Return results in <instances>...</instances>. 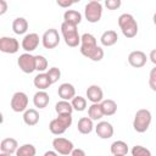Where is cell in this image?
I'll return each instance as SVG.
<instances>
[{"label": "cell", "instance_id": "cell-1", "mask_svg": "<svg viewBox=\"0 0 156 156\" xmlns=\"http://www.w3.org/2000/svg\"><path fill=\"white\" fill-rule=\"evenodd\" d=\"M118 26L122 30V34L126 38H134L138 34V23L133 15L122 13L118 17Z\"/></svg>", "mask_w": 156, "mask_h": 156}, {"label": "cell", "instance_id": "cell-2", "mask_svg": "<svg viewBox=\"0 0 156 156\" xmlns=\"http://www.w3.org/2000/svg\"><path fill=\"white\" fill-rule=\"evenodd\" d=\"M152 121L151 112L147 108H140L135 112L134 119H133V128L138 133H145Z\"/></svg>", "mask_w": 156, "mask_h": 156}, {"label": "cell", "instance_id": "cell-3", "mask_svg": "<svg viewBox=\"0 0 156 156\" xmlns=\"http://www.w3.org/2000/svg\"><path fill=\"white\" fill-rule=\"evenodd\" d=\"M61 34L63 37V40H65L66 45H68L69 48H76L80 44V35L78 33L77 26L69 24L67 22H62Z\"/></svg>", "mask_w": 156, "mask_h": 156}, {"label": "cell", "instance_id": "cell-4", "mask_svg": "<svg viewBox=\"0 0 156 156\" xmlns=\"http://www.w3.org/2000/svg\"><path fill=\"white\" fill-rule=\"evenodd\" d=\"M72 122H73L72 115H57L56 118L50 121L49 129H50V132L52 134L61 135L67 130V128L71 127Z\"/></svg>", "mask_w": 156, "mask_h": 156}, {"label": "cell", "instance_id": "cell-5", "mask_svg": "<svg viewBox=\"0 0 156 156\" xmlns=\"http://www.w3.org/2000/svg\"><path fill=\"white\" fill-rule=\"evenodd\" d=\"M84 16L85 20L90 23H96L101 20L102 16V5L100 1L91 0L84 7Z\"/></svg>", "mask_w": 156, "mask_h": 156}, {"label": "cell", "instance_id": "cell-6", "mask_svg": "<svg viewBox=\"0 0 156 156\" xmlns=\"http://www.w3.org/2000/svg\"><path fill=\"white\" fill-rule=\"evenodd\" d=\"M17 65L22 72L30 74L35 71V56L29 52H24L17 58Z\"/></svg>", "mask_w": 156, "mask_h": 156}, {"label": "cell", "instance_id": "cell-7", "mask_svg": "<svg viewBox=\"0 0 156 156\" xmlns=\"http://www.w3.org/2000/svg\"><path fill=\"white\" fill-rule=\"evenodd\" d=\"M10 106L12 108V111L15 112H24L26 110H28V96L26 93L23 91H16L12 98H11V102Z\"/></svg>", "mask_w": 156, "mask_h": 156}, {"label": "cell", "instance_id": "cell-8", "mask_svg": "<svg viewBox=\"0 0 156 156\" xmlns=\"http://www.w3.org/2000/svg\"><path fill=\"white\" fill-rule=\"evenodd\" d=\"M52 147L57 154L66 156V155L72 154V151L74 149V145L71 140H68L66 138H62V136H57L52 140Z\"/></svg>", "mask_w": 156, "mask_h": 156}, {"label": "cell", "instance_id": "cell-9", "mask_svg": "<svg viewBox=\"0 0 156 156\" xmlns=\"http://www.w3.org/2000/svg\"><path fill=\"white\" fill-rule=\"evenodd\" d=\"M58 43H60V34L57 29L50 28L44 32L41 37V44L45 49H54L58 45Z\"/></svg>", "mask_w": 156, "mask_h": 156}, {"label": "cell", "instance_id": "cell-10", "mask_svg": "<svg viewBox=\"0 0 156 156\" xmlns=\"http://www.w3.org/2000/svg\"><path fill=\"white\" fill-rule=\"evenodd\" d=\"M80 54L83 56H85L87 58L99 62L104 58V49L99 45H94V46H80Z\"/></svg>", "mask_w": 156, "mask_h": 156}, {"label": "cell", "instance_id": "cell-11", "mask_svg": "<svg viewBox=\"0 0 156 156\" xmlns=\"http://www.w3.org/2000/svg\"><path fill=\"white\" fill-rule=\"evenodd\" d=\"M18 50H20V43L16 38L12 37L0 38V51L5 54H16Z\"/></svg>", "mask_w": 156, "mask_h": 156}, {"label": "cell", "instance_id": "cell-12", "mask_svg": "<svg viewBox=\"0 0 156 156\" xmlns=\"http://www.w3.org/2000/svg\"><path fill=\"white\" fill-rule=\"evenodd\" d=\"M39 41H40V38L37 33H28L23 37L22 39V43H21V46L22 49L26 51V52H32L34 51L38 45H39Z\"/></svg>", "mask_w": 156, "mask_h": 156}, {"label": "cell", "instance_id": "cell-13", "mask_svg": "<svg viewBox=\"0 0 156 156\" xmlns=\"http://www.w3.org/2000/svg\"><path fill=\"white\" fill-rule=\"evenodd\" d=\"M146 54L140 50H134L128 55V63L134 68H140L146 65Z\"/></svg>", "mask_w": 156, "mask_h": 156}, {"label": "cell", "instance_id": "cell-14", "mask_svg": "<svg viewBox=\"0 0 156 156\" xmlns=\"http://www.w3.org/2000/svg\"><path fill=\"white\" fill-rule=\"evenodd\" d=\"M95 132H96V134H98L99 138H101V139H110L113 135V132L115 130H113V127H112V124L110 122L101 121V122H99L96 124Z\"/></svg>", "mask_w": 156, "mask_h": 156}, {"label": "cell", "instance_id": "cell-15", "mask_svg": "<svg viewBox=\"0 0 156 156\" xmlns=\"http://www.w3.org/2000/svg\"><path fill=\"white\" fill-rule=\"evenodd\" d=\"M87 98L91 104H100L104 100V91L99 85L93 84L87 89Z\"/></svg>", "mask_w": 156, "mask_h": 156}, {"label": "cell", "instance_id": "cell-16", "mask_svg": "<svg viewBox=\"0 0 156 156\" xmlns=\"http://www.w3.org/2000/svg\"><path fill=\"white\" fill-rule=\"evenodd\" d=\"M57 94L62 100L68 101L76 96V88L71 83H62L57 89Z\"/></svg>", "mask_w": 156, "mask_h": 156}, {"label": "cell", "instance_id": "cell-17", "mask_svg": "<svg viewBox=\"0 0 156 156\" xmlns=\"http://www.w3.org/2000/svg\"><path fill=\"white\" fill-rule=\"evenodd\" d=\"M18 143L15 138H5L1 140L0 143V150L1 152H6V154H16L17 149H18Z\"/></svg>", "mask_w": 156, "mask_h": 156}, {"label": "cell", "instance_id": "cell-18", "mask_svg": "<svg viewBox=\"0 0 156 156\" xmlns=\"http://www.w3.org/2000/svg\"><path fill=\"white\" fill-rule=\"evenodd\" d=\"M50 96L45 90H38L33 96V104L38 108H45L49 105Z\"/></svg>", "mask_w": 156, "mask_h": 156}, {"label": "cell", "instance_id": "cell-19", "mask_svg": "<svg viewBox=\"0 0 156 156\" xmlns=\"http://www.w3.org/2000/svg\"><path fill=\"white\" fill-rule=\"evenodd\" d=\"M34 87L38 88V90H46L52 83L46 73H38L33 79Z\"/></svg>", "mask_w": 156, "mask_h": 156}, {"label": "cell", "instance_id": "cell-20", "mask_svg": "<svg viewBox=\"0 0 156 156\" xmlns=\"http://www.w3.org/2000/svg\"><path fill=\"white\" fill-rule=\"evenodd\" d=\"M63 22H67L73 26H78L82 22V15L77 10H66L63 13Z\"/></svg>", "mask_w": 156, "mask_h": 156}, {"label": "cell", "instance_id": "cell-21", "mask_svg": "<svg viewBox=\"0 0 156 156\" xmlns=\"http://www.w3.org/2000/svg\"><path fill=\"white\" fill-rule=\"evenodd\" d=\"M117 40H118V35L112 29L105 30L100 37V41H101V44L104 46H112V45H115L117 43Z\"/></svg>", "mask_w": 156, "mask_h": 156}, {"label": "cell", "instance_id": "cell-22", "mask_svg": "<svg viewBox=\"0 0 156 156\" xmlns=\"http://www.w3.org/2000/svg\"><path fill=\"white\" fill-rule=\"evenodd\" d=\"M12 30L21 35V34H24L27 30H28V21L24 18V17H17L13 20L12 22Z\"/></svg>", "mask_w": 156, "mask_h": 156}, {"label": "cell", "instance_id": "cell-23", "mask_svg": "<svg viewBox=\"0 0 156 156\" xmlns=\"http://www.w3.org/2000/svg\"><path fill=\"white\" fill-rule=\"evenodd\" d=\"M23 121L27 126L33 127L39 122V112L35 108H28L23 113Z\"/></svg>", "mask_w": 156, "mask_h": 156}, {"label": "cell", "instance_id": "cell-24", "mask_svg": "<svg viewBox=\"0 0 156 156\" xmlns=\"http://www.w3.org/2000/svg\"><path fill=\"white\" fill-rule=\"evenodd\" d=\"M77 129L80 134H89L93 132L94 129V124H93V119H90L89 117H82L78 121L77 124Z\"/></svg>", "mask_w": 156, "mask_h": 156}, {"label": "cell", "instance_id": "cell-25", "mask_svg": "<svg viewBox=\"0 0 156 156\" xmlns=\"http://www.w3.org/2000/svg\"><path fill=\"white\" fill-rule=\"evenodd\" d=\"M111 154L112 155H122L126 156L128 154V145L123 140H116L111 144Z\"/></svg>", "mask_w": 156, "mask_h": 156}, {"label": "cell", "instance_id": "cell-26", "mask_svg": "<svg viewBox=\"0 0 156 156\" xmlns=\"http://www.w3.org/2000/svg\"><path fill=\"white\" fill-rule=\"evenodd\" d=\"M88 116L93 121H99L104 117V111L101 107V104H91L88 107Z\"/></svg>", "mask_w": 156, "mask_h": 156}, {"label": "cell", "instance_id": "cell-27", "mask_svg": "<svg viewBox=\"0 0 156 156\" xmlns=\"http://www.w3.org/2000/svg\"><path fill=\"white\" fill-rule=\"evenodd\" d=\"M100 104H101V107H102V111H104V116H112V115L116 113L117 104H116L115 100L106 99V100H102Z\"/></svg>", "mask_w": 156, "mask_h": 156}, {"label": "cell", "instance_id": "cell-28", "mask_svg": "<svg viewBox=\"0 0 156 156\" xmlns=\"http://www.w3.org/2000/svg\"><path fill=\"white\" fill-rule=\"evenodd\" d=\"M55 111H56L57 115H72L73 107H72V104H71L69 101L61 100V101L56 102V105H55Z\"/></svg>", "mask_w": 156, "mask_h": 156}, {"label": "cell", "instance_id": "cell-29", "mask_svg": "<svg viewBox=\"0 0 156 156\" xmlns=\"http://www.w3.org/2000/svg\"><path fill=\"white\" fill-rule=\"evenodd\" d=\"M35 154L37 149L33 144H23L16 151V156H35Z\"/></svg>", "mask_w": 156, "mask_h": 156}, {"label": "cell", "instance_id": "cell-30", "mask_svg": "<svg viewBox=\"0 0 156 156\" xmlns=\"http://www.w3.org/2000/svg\"><path fill=\"white\" fill-rule=\"evenodd\" d=\"M71 104H72L73 110L79 111V112H82V111H84L87 108V99L83 98V96H80V95H76L71 100Z\"/></svg>", "mask_w": 156, "mask_h": 156}, {"label": "cell", "instance_id": "cell-31", "mask_svg": "<svg viewBox=\"0 0 156 156\" xmlns=\"http://www.w3.org/2000/svg\"><path fill=\"white\" fill-rule=\"evenodd\" d=\"M48 69V60L43 55H35V71L39 73H44Z\"/></svg>", "mask_w": 156, "mask_h": 156}, {"label": "cell", "instance_id": "cell-32", "mask_svg": "<svg viewBox=\"0 0 156 156\" xmlns=\"http://www.w3.org/2000/svg\"><path fill=\"white\" fill-rule=\"evenodd\" d=\"M98 45L96 38L90 33H84L80 35V46H94Z\"/></svg>", "mask_w": 156, "mask_h": 156}, {"label": "cell", "instance_id": "cell-33", "mask_svg": "<svg viewBox=\"0 0 156 156\" xmlns=\"http://www.w3.org/2000/svg\"><path fill=\"white\" fill-rule=\"evenodd\" d=\"M132 156H151V151L141 145H135L132 149Z\"/></svg>", "mask_w": 156, "mask_h": 156}, {"label": "cell", "instance_id": "cell-34", "mask_svg": "<svg viewBox=\"0 0 156 156\" xmlns=\"http://www.w3.org/2000/svg\"><path fill=\"white\" fill-rule=\"evenodd\" d=\"M46 74H48V77L50 78V80H51L52 84L56 83V82L61 78V71H60V68H57V67H51V68H49L48 72H46Z\"/></svg>", "mask_w": 156, "mask_h": 156}, {"label": "cell", "instance_id": "cell-35", "mask_svg": "<svg viewBox=\"0 0 156 156\" xmlns=\"http://www.w3.org/2000/svg\"><path fill=\"white\" fill-rule=\"evenodd\" d=\"M149 85L151 88V90L156 91V66L154 68H151L150 74H149Z\"/></svg>", "mask_w": 156, "mask_h": 156}, {"label": "cell", "instance_id": "cell-36", "mask_svg": "<svg viewBox=\"0 0 156 156\" xmlns=\"http://www.w3.org/2000/svg\"><path fill=\"white\" fill-rule=\"evenodd\" d=\"M121 5H122L121 0H106L105 1V6L108 10H117Z\"/></svg>", "mask_w": 156, "mask_h": 156}, {"label": "cell", "instance_id": "cell-37", "mask_svg": "<svg viewBox=\"0 0 156 156\" xmlns=\"http://www.w3.org/2000/svg\"><path fill=\"white\" fill-rule=\"evenodd\" d=\"M74 4V1H68V0H57V5L58 6H61V7H69V6H72Z\"/></svg>", "mask_w": 156, "mask_h": 156}, {"label": "cell", "instance_id": "cell-38", "mask_svg": "<svg viewBox=\"0 0 156 156\" xmlns=\"http://www.w3.org/2000/svg\"><path fill=\"white\" fill-rule=\"evenodd\" d=\"M71 156H87V155H85V151L83 149H73Z\"/></svg>", "mask_w": 156, "mask_h": 156}, {"label": "cell", "instance_id": "cell-39", "mask_svg": "<svg viewBox=\"0 0 156 156\" xmlns=\"http://www.w3.org/2000/svg\"><path fill=\"white\" fill-rule=\"evenodd\" d=\"M7 11V2L5 0H0V15H4Z\"/></svg>", "mask_w": 156, "mask_h": 156}, {"label": "cell", "instance_id": "cell-40", "mask_svg": "<svg viewBox=\"0 0 156 156\" xmlns=\"http://www.w3.org/2000/svg\"><path fill=\"white\" fill-rule=\"evenodd\" d=\"M149 58H150V61L156 66V49H152L151 51H150V55H149Z\"/></svg>", "mask_w": 156, "mask_h": 156}, {"label": "cell", "instance_id": "cell-41", "mask_svg": "<svg viewBox=\"0 0 156 156\" xmlns=\"http://www.w3.org/2000/svg\"><path fill=\"white\" fill-rule=\"evenodd\" d=\"M44 156H58V154H57L55 150H54V151H52V150H49V151H46V152L44 154Z\"/></svg>", "mask_w": 156, "mask_h": 156}, {"label": "cell", "instance_id": "cell-42", "mask_svg": "<svg viewBox=\"0 0 156 156\" xmlns=\"http://www.w3.org/2000/svg\"><path fill=\"white\" fill-rule=\"evenodd\" d=\"M152 21H154V24L156 26V12L154 13V17H152Z\"/></svg>", "mask_w": 156, "mask_h": 156}, {"label": "cell", "instance_id": "cell-43", "mask_svg": "<svg viewBox=\"0 0 156 156\" xmlns=\"http://www.w3.org/2000/svg\"><path fill=\"white\" fill-rule=\"evenodd\" d=\"M0 156H11V154H6V152H1Z\"/></svg>", "mask_w": 156, "mask_h": 156}, {"label": "cell", "instance_id": "cell-44", "mask_svg": "<svg viewBox=\"0 0 156 156\" xmlns=\"http://www.w3.org/2000/svg\"><path fill=\"white\" fill-rule=\"evenodd\" d=\"M113 156H122V155H113Z\"/></svg>", "mask_w": 156, "mask_h": 156}]
</instances>
